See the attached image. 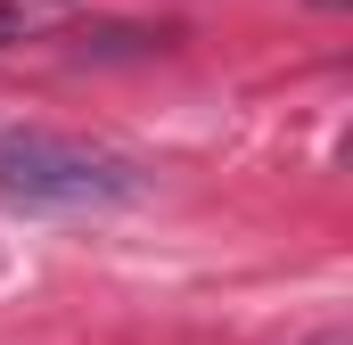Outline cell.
Segmentation results:
<instances>
[{
    "label": "cell",
    "mask_w": 353,
    "mask_h": 345,
    "mask_svg": "<svg viewBox=\"0 0 353 345\" xmlns=\"http://www.w3.org/2000/svg\"><path fill=\"white\" fill-rule=\"evenodd\" d=\"M83 0H0V50H17V41H33V33H50L58 17H74Z\"/></svg>",
    "instance_id": "2"
},
{
    "label": "cell",
    "mask_w": 353,
    "mask_h": 345,
    "mask_svg": "<svg viewBox=\"0 0 353 345\" xmlns=\"http://www.w3.org/2000/svg\"><path fill=\"white\" fill-rule=\"evenodd\" d=\"M0 197L41 206V214H90V206H123L140 197V172L115 148L74 140V132H0Z\"/></svg>",
    "instance_id": "1"
},
{
    "label": "cell",
    "mask_w": 353,
    "mask_h": 345,
    "mask_svg": "<svg viewBox=\"0 0 353 345\" xmlns=\"http://www.w3.org/2000/svg\"><path fill=\"white\" fill-rule=\"evenodd\" d=\"M312 345H345V337H337V329H329V337H312Z\"/></svg>",
    "instance_id": "3"
}]
</instances>
